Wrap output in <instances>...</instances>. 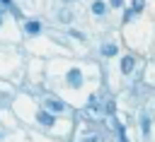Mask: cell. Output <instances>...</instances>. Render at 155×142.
Instances as JSON below:
<instances>
[{
    "instance_id": "52a82bcc",
    "label": "cell",
    "mask_w": 155,
    "mask_h": 142,
    "mask_svg": "<svg viewBox=\"0 0 155 142\" xmlns=\"http://www.w3.org/2000/svg\"><path fill=\"white\" fill-rule=\"evenodd\" d=\"M104 12H107V5H104L102 0H94V2H92V14L99 17V14H104Z\"/></svg>"
},
{
    "instance_id": "9a60e30c",
    "label": "cell",
    "mask_w": 155,
    "mask_h": 142,
    "mask_svg": "<svg viewBox=\"0 0 155 142\" xmlns=\"http://www.w3.org/2000/svg\"><path fill=\"white\" fill-rule=\"evenodd\" d=\"M0 26H2V14H0Z\"/></svg>"
},
{
    "instance_id": "7a4b0ae2",
    "label": "cell",
    "mask_w": 155,
    "mask_h": 142,
    "mask_svg": "<svg viewBox=\"0 0 155 142\" xmlns=\"http://www.w3.org/2000/svg\"><path fill=\"white\" fill-rule=\"evenodd\" d=\"M44 106H46L48 113H61V111H65V103L58 101V99H53V96H48V99L44 101Z\"/></svg>"
},
{
    "instance_id": "8992f818",
    "label": "cell",
    "mask_w": 155,
    "mask_h": 142,
    "mask_svg": "<svg viewBox=\"0 0 155 142\" xmlns=\"http://www.w3.org/2000/svg\"><path fill=\"white\" fill-rule=\"evenodd\" d=\"M133 65H136L133 55H126V58H121V72H124V75H128V72L133 70Z\"/></svg>"
},
{
    "instance_id": "5b68a950",
    "label": "cell",
    "mask_w": 155,
    "mask_h": 142,
    "mask_svg": "<svg viewBox=\"0 0 155 142\" xmlns=\"http://www.w3.org/2000/svg\"><path fill=\"white\" fill-rule=\"evenodd\" d=\"M24 31H27V34H31V36H36V34L41 31V24H39L36 19H29V22L24 24Z\"/></svg>"
},
{
    "instance_id": "277c9868",
    "label": "cell",
    "mask_w": 155,
    "mask_h": 142,
    "mask_svg": "<svg viewBox=\"0 0 155 142\" xmlns=\"http://www.w3.org/2000/svg\"><path fill=\"white\" fill-rule=\"evenodd\" d=\"M87 113H90L92 118H97V116H99V106H97V94H92V96H90V101H87Z\"/></svg>"
},
{
    "instance_id": "3957f363",
    "label": "cell",
    "mask_w": 155,
    "mask_h": 142,
    "mask_svg": "<svg viewBox=\"0 0 155 142\" xmlns=\"http://www.w3.org/2000/svg\"><path fill=\"white\" fill-rule=\"evenodd\" d=\"M36 120H39L41 125H46V128H53V125H56V116H53V113H48L46 108L36 113Z\"/></svg>"
},
{
    "instance_id": "30bf717a",
    "label": "cell",
    "mask_w": 155,
    "mask_h": 142,
    "mask_svg": "<svg viewBox=\"0 0 155 142\" xmlns=\"http://www.w3.org/2000/svg\"><path fill=\"white\" fill-rule=\"evenodd\" d=\"M70 19H73V14L68 10H61V22H70Z\"/></svg>"
},
{
    "instance_id": "9c48e42d",
    "label": "cell",
    "mask_w": 155,
    "mask_h": 142,
    "mask_svg": "<svg viewBox=\"0 0 155 142\" xmlns=\"http://www.w3.org/2000/svg\"><path fill=\"white\" fill-rule=\"evenodd\" d=\"M80 142H99V135H94V132H90L87 137H82Z\"/></svg>"
},
{
    "instance_id": "5bb4252c",
    "label": "cell",
    "mask_w": 155,
    "mask_h": 142,
    "mask_svg": "<svg viewBox=\"0 0 155 142\" xmlns=\"http://www.w3.org/2000/svg\"><path fill=\"white\" fill-rule=\"evenodd\" d=\"M0 2H2V5H10V7H12V0H0Z\"/></svg>"
},
{
    "instance_id": "8fae6325",
    "label": "cell",
    "mask_w": 155,
    "mask_h": 142,
    "mask_svg": "<svg viewBox=\"0 0 155 142\" xmlns=\"http://www.w3.org/2000/svg\"><path fill=\"white\" fill-rule=\"evenodd\" d=\"M143 10V0H133V10L131 12H140Z\"/></svg>"
},
{
    "instance_id": "4fadbf2b",
    "label": "cell",
    "mask_w": 155,
    "mask_h": 142,
    "mask_svg": "<svg viewBox=\"0 0 155 142\" xmlns=\"http://www.w3.org/2000/svg\"><path fill=\"white\" fill-rule=\"evenodd\" d=\"M111 7H121V0H111Z\"/></svg>"
},
{
    "instance_id": "ba28073f",
    "label": "cell",
    "mask_w": 155,
    "mask_h": 142,
    "mask_svg": "<svg viewBox=\"0 0 155 142\" xmlns=\"http://www.w3.org/2000/svg\"><path fill=\"white\" fill-rule=\"evenodd\" d=\"M102 55H107V58L116 55V46H114V43H104V46H102Z\"/></svg>"
},
{
    "instance_id": "7c38bea8",
    "label": "cell",
    "mask_w": 155,
    "mask_h": 142,
    "mask_svg": "<svg viewBox=\"0 0 155 142\" xmlns=\"http://www.w3.org/2000/svg\"><path fill=\"white\" fill-rule=\"evenodd\" d=\"M150 130V123H148V118H143V132H148Z\"/></svg>"
},
{
    "instance_id": "6da1fadb",
    "label": "cell",
    "mask_w": 155,
    "mask_h": 142,
    "mask_svg": "<svg viewBox=\"0 0 155 142\" xmlns=\"http://www.w3.org/2000/svg\"><path fill=\"white\" fill-rule=\"evenodd\" d=\"M65 82H68V87H73V89H80V87H82V72H80L78 67H73V70L65 75Z\"/></svg>"
}]
</instances>
